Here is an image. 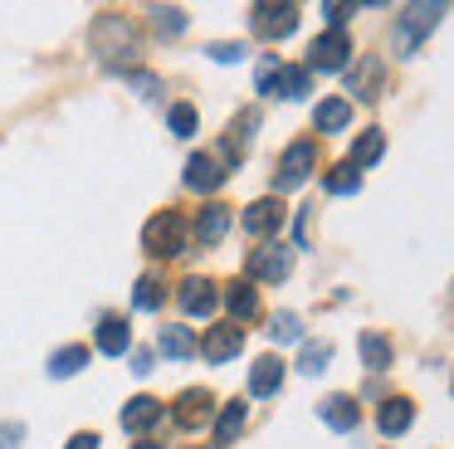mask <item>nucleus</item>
Returning <instances> with one entry per match:
<instances>
[{"label":"nucleus","instance_id":"nucleus-1","mask_svg":"<svg viewBox=\"0 0 454 449\" xmlns=\"http://www.w3.org/2000/svg\"><path fill=\"white\" fill-rule=\"evenodd\" d=\"M93 54H103V64H113V59H137L142 39L132 29V20L128 15H98V25H93Z\"/></svg>","mask_w":454,"mask_h":449},{"label":"nucleus","instance_id":"nucleus-2","mask_svg":"<svg viewBox=\"0 0 454 449\" xmlns=\"http://www.w3.org/2000/svg\"><path fill=\"white\" fill-rule=\"evenodd\" d=\"M186 240H191V224L181 220L176 210H157L147 220V230H142V249L157 254V259H176V254H186Z\"/></svg>","mask_w":454,"mask_h":449},{"label":"nucleus","instance_id":"nucleus-3","mask_svg":"<svg viewBox=\"0 0 454 449\" xmlns=\"http://www.w3.org/2000/svg\"><path fill=\"white\" fill-rule=\"evenodd\" d=\"M440 15H444V0H434V5H405L395 15V35H391L395 54H415L430 39V29L440 25Z\"/></svg>","mask_w":454,"mask_h":449},{"label":"nucleus","instance_id":"nucleus-4","mask_svg":"<svg viewBox=\"0 0 454 449\" xmlns=\"http://www.w3.org/2000/svg\"><path fill=\"white\" fill-rule=\"evenodd\" d=\"M288 269H294V249L278 240H264L259 249H249V283H284Z\"/></svg>","mask_w":454,"mask_h":449},{"label":"nucleus","instance_id":"nucleus-5","mask_svg":"<svg viewBox=\"0 0 454 449\" xmlns=\"http://www.w3.org/2000/svg\"><path fill=\"white\" fill-rule=\"evenodd\" d=\"M313 166H317V146H313V142H294L284 156H278L274 185H278V191H298V185L313 176Z\"/></svg>","mask_w":454,"mask_h":449},{"label":"nucleus","instance_id":"nucleus-6","mask_svg":"<svg viewBox=\"0 0 454 449\" xmlns=\"http://www.w3.org/2000/svg\"><path fill=\"white\" fill-rule=\"evenodd\" d=\"M239 224H245L254 240H274L278 224H284V201L278 195H264V201L245 205V215H239Z\"/></svg>","mask_w":454,"mask_h":449},{"label":"nucleus","instance_id":"nucleus-7","mask_svg":"<svg viewBox=\"0 0 454 449\" xmlns=\"http://www.w3.org/2000/svg\"><path fill=\"white\" fill-rule=\"evenodd\" d=\"M347 59H352V39L342 35V29H327V35L313 39V49H308V64L313 68H347Z\"/></svg>","mask_w":454,"mask_h":449},{"label":"nucleus","instance_id":"nucleus-8","mask_svg":"<svg viewBox=\"0 0 454 449\" xmlns=\"http://www.w3.org/2000/svg\"><path fill=\"white\" fill-rule=\"evenodd\" d=\"M210 415H215V396H210L206 386L181 390V396H176V410H171V420H176L181 429H200Z\"/></svg>","mask_w":454,"mask_h":449},{"label":"nucleus","instance_id":"nucleus-9","mask_svg":"<svg viewBox=\"0 0 454 449\" xmlns=\"http://www.w3.org/2000/svg\"><path fill=\"white\" fill-rule=\"evenodd\" d=\"M254 25L264 39H288L298 29V5H254Z\"/></svg>","mask_w":454,"mask_h":449},{"label":"nucleus","instance_id":"nucleus-10","mask_svg":"<svg viewBox=\"0 0 454 449\" xmlns=\"http://www.w3.org/2000/svg\"><path fill=\"white\" fill-rule=\"evenodd\" d=\"M176 298H181V308H186L191 318H210V312L220 308V293H215V283H210V279H186Z\"/></svg>","mask_w":454,"mask_h":449},{"label":"nucleus","instance_id":"nucleus-11","mask_svg":"<svg viewBox=\"0 0 454 449\" xmlns=\"http://www.w3.org/2000/svg\"><path fill=\"white\" fill-rule=\"evenodd\" d=\"M239 347H245V332L230 322V327H210L206 337H200V357L206 361H230L239 357Z\"/></svg>","mask_w":454,"mask_h":449},{"label":"nucleus","instance_id":"nucleus-12","mask_svg":"<svg viewBox=\"0 0 454 449\" xmlns=\"http://www.w3.org/2000/svg\"><path fill=\"white\" fill-rule=\"evenodd\" d=\"M157 420H161L157 396H132L128 406H122V429H128V435H147V429H157Z\"/></svg>","mask_w":454,"mask_h":449},{"label":"nucleus","instance_id":"nucleus-13","mask_svg":"<svg viewBox=\"0 0 454 449\" xmlns=\"http://www.w3.org/2000/svg\"><path fill=\"white\" fill-rule=\"evenodd\" d=\"M381 74H386V64H381L376 54H366L362 64H356L352 74H347V93H356L362 103H372V98L381 93Z\"/></svg>","mask_w":454,"mask_h":449},{"label":"nucleus","instance_id":"nucleus-14","mask_svg":"<svg viewBox=\"0 0 454 449\" xmlns=\"http://www.w3.org/2000/svg\"><path fill=\"white\" fill-rule=\"evenodd\" d=\"M230 224H235V210H230V205H220V201L206 205V210L196 215V244H220Z\"/></svg>","mask_w":454,"mask_h":449},{"label":"nucleus","instance_id":"nucleus-15","mask_svg":"<svg viewBox=\"0 0 454 449\" xmlns=\"http://www.w3.org/2000/svg\"><path fill=\"white\" fill-rule=\"evenodd\" d=\"M98 351L103 357H122V351L132 347V327H128V318H118V312H108V318H98Z\"/></svg>","mask_w":454,"mask_h":449},{"label":"nucleus","instance_id":"nucleus-16","mask_svg":"<svg viewBox=\"0 0 454 449\" xmlns=\"http://www.w3.org/2000/svg\"><path fill=\"white\" fill-rule=\"evenodd\" d=\"M317 415H323V425H327V429L347 435V429H356L362 410H356V400H352V396H327L323 406H317Z\"/></svg>","mask_w":454,"mask_h":449},{"label":"nucleus","instance_id":"nucleus-17","mask_svg":"<svg viewBox=\"0 0 454 449\" xmlns=\"http://www.w3.org/2000/svg\"><path fill=\"white\" fill-rule=\"evenodd\" d=\"M186 185L191 191H220V185H225V166L215 161V156H191L186 161Z\"/></svg>","mask_w":454,"mask_h":449},{"label":"nucleus","instance_id":"nucleus-18","mask_svg":"<svg viewBox=\"0 0 454 449\" xmlns=\"http://www.w3.org/2000/svg\"><path fill=\"white\" fill-rule=\"evenodd\" d=\"M225 308H230V318H235V327H239V322H254V318H259V293H254V283H249V279L230 283V288H225Z\"/></svg>","mask_w":454,"mask_h":449},{"label":"nucleus","instance_id":"nucleus-19","mask_svg":"<svg viewBox=\"0 0 454 449\" xmlns=\"http://www.w3.org/2000/svg\"><path fill=\"white\" fill-rule=\"evenodd\" d=\"M411 420H415V406H411L405 396L381 400V410H376V425H381V435H405V429H411Z\"/></svg>","mask_w":454,"mask_h":449},{"label":"nucleus","instance_id":"nucleus-20","mask_svg":"<svg viewBox=\"0 0 454 449\" xmlns=\"http://www.w3.org/2000/svg\"><path fill=\"white\" fill-rule=\"evenodd\" d=\"M278 386H284V361L269 351V357H259L254 371H249V390H254V396H278Z\"/></svg>","mask_w":454,"mask_h":449},{"label":"nucleus","instance_id":"nucleus-21","mask_svg":"<svg viewBox=\"0 0 454 449\" xmlns=\"http://www.w3.org/2000/svg\"><path fill=\"white\" fill-rule=\"evenodd\" d=\"M157 351H161V357H171V361L196 357V332H191V327H161L157 332Z\"/></svg>","mask_w":454,"mask_h":449},{"label":"nucleus","instance_id":"nucleus-22","mask_svg":"<svg viewBox=\"0 0 454 449\" xmlns=\"http://www.w3.org/2000/svg\"><path fill=\"white\" fill-rule=\"evenodd\" d=\"M347 122H352V103H347V98H323V103H317V113H313L317 132H342Z\"/></svg>","mask_w":454,"mask_h":449},{"label":"nucleus","instance_id":"nucleus-23","mask_svg":"<svg viewBox=\"0 0 454 449\" xmlns=\"http://www.w3.org/2000/svg\"><path fill=\"white\" fill-rule=\"evenodd\" d=\"M356 351H362L366 371H391V342H386L381 332H362V337H356Z\"/></svg>","mask_w":454,"mask_h":449},{"label":"nucleus","instance_id":"nucleus-24","mask_svg":"<svg viewBox=\"0 0 454 449\" xmlns=\"http://www.w3.org/2000/svg\"><path fill=\"white\" fill-rule=\"evenodd\" d=\"M83 366H89V347H79V342H74V347H59V351L50 357V376H54V381L79 376Z\"/></svg>","mask_w":454,"mask_h":449},{"label":"nucleus","instance_id":"nucleus-25","mask_svg":"<svg viewBox=\"0 0 454 449\" xmlns=\"http://www.w3.org/2000/svg\"><path fill=\"white\" fill-rule=\"evenodd\" d=\"M245 415H249L245 400H230V406H220V415H215V445H220V449H225L230 439L239 435V429H245Z\"/></svg>","mask_w":454,"mask_h":449},{"label":"nucleus","instance_id":"nucleus-26","mask_svg":"<svg viewBox=\"0 0 454 449\" xmlns=\"http://www.w3.org/2000/svg\"><path fill=\"white\" fill-rule=\"evenodd\" d=\"M381 152H386V137L376 132V127H366V132L352 142V156H347V166H352V171H362V166H372Z\"/></svg>","mask_w":454,"mask_h":449},{"label":"nucleus","instance_id":"nucleus-27","mask_svg":"<svg viewBox=\"0 0 454 449\" xmlns=\"http://www.w3.org/2000/svg\"><path fill=\"white\" fill-rule=\"evenodd\" d=\"M308 83H313V78H308V68H278L274 78H269V93H278V98H303L308 93Z\"/></svg>","mask_w":454,"mask_h":449},{"label":"nucleus","instance_id":"nucleus-28","mask_svg":"<svg viewBox=\"0 0 454 449\" xmlns=\"http://www.w3.org/2000/svg\"><path fill=\"white\" fill-rule=\"evenodd\" d=\"M323 185L333 195H352V191H362V171H352V166L342 161V166H333V171L323 176Z\"/></svg>","mask_w":454,"mask_h":449},{"label":"nucleus","instance_id":"nucleus-29","mask_svg":"<svg viewBox=\"0 0 454 449\" xmlns=\"http://www.w3.org/2000/svg\"><path fill=\"white\" fill-rule=\"evenodd\" d=\"M147 15H152V29H161V35H181L186 29V10H176V5H152Z\"/></svg>","mask_w":454,"mask_h":449},{"label":"nucleus","instance_id":"nucleus-30","mask_svg":"<svg viewBox=\"0 0 454 449\" xmlns=\"http://www.w3.org/2000/svg\"><path fill=\"white\" fill-rule=\"evenodd\" d=\"M327 357H333L327 342H308V347L298 351V371H303V376H317V371H327Z\"/></svg>","mask_w":454,"mask_h":449},{"label":"nucleus","instance_id":"nucleus-31","mask_svg":"<svg viewBox=\"0 0 454 449\" xmlns=\"http://www.w3.org/2000/svg\"><path fill=\"white\" fill-rule=\"evenodd\" d=\"M269 337H274V342H298V337H303L298 312H274V318H269Z\"/></svg>","mask_w":454,"mask_h":449},{"label":"nucleus","instance_id":"nucleus-32","mask_svg":"<svg viewBox=\"0 0 454 449\" xmlns=\"http://www.w3.org/2000/svg\"><path fill=\"white\" fill-rule=\"evenodd\" d=\"M167 122H171V132H176V137H196L200 117H196V107H191V103H176V107H171Z\"/></svg>","mask_w":454,"mask_h":449},{"label":"nucleus","instance_id":"nucleus-33","mask_svg":"<svg viewBox=\"0 0 454 449\" xmlns=\"http://www.w3.org/2000/svg\"><path fill=\"white\" fill-rule=\"evenodd\" d=\"M161 298H167V293H161V283H157V279H152V273H147V279H137V293H132V303H137V308H142V312H152V308H161Z\"/></svg>","mask_w":454,"mask_h":449},{"label":"nucleus","instance_id":"nucleus-34","mask_svg":"<svg viewBox=\"0 0 454 449\" xmlns=\"http://www.w3.org/2000/svg\"><path fill=\"white\" fill-rule=\"evenodd\" d=\"M206 54L215 59V64H239V59L249 54V49H245V44H210Z\"/></svg>","mask_w":454,"mask_h":449},{"label":"nucleus","instance_id":"nucleus-35","mask_svg":"<svg viewBox=\"0 0 454 449\" xmlns=\"http://www.w3.org/2000/svg\"><path fill=\"white\" fill-rule=\"evenodd\" d=\"M122 78H128V83H132V88H137V93H142V98H152V93H161V83H157V78H152V74H122Z\"/></svg>","mask_w":454,"mask_h":449},{"label":"nucleus","instance_id":"nucleus-36","mask_svg":"<svg viewBox=\"0 0 454 449\" xmlns=\"http://www.w3.org/2000/svg\"><path fill=\"white\" fill-rule=\"evenodd\" d=\"M323 15H327V25H333V29H342L347 20H352V5H323Z\"/></svg>","mask_w":454,"mask_h":449},{"label":"nucleus","instance_id":"nucleus-37","mask_svg":"<svg viewBox=\"0 0 454 449\" xmlns=\"http://www.w3.org/2000/svg\"><path fill=\"white\" fill-rule=\"evenodd\" d=\"M274 74H278V64H274V54H269L264 64H259V74H254V88H259V93H269V78H274Z\"/></svg>","mask_w":454,"mask_h":449},{"label":"nucleus","instance_id":"nucleus-38","mask_svg":"<svg viewBox=\"0 0 454 449\" xmlns=\"http://www.w3.org/2000/svg\"><path fill=\"white\" fill-rule=\"evenodd\" d=\"M20 435H25V425H15V420H11V425L0 429V449H20Z\"/></svg>","mask_w":454,"mask_h":449},{"label":"nucleus","instance_id":"nucleus-39","mask_svg":"<svg viewBox=\"0 0 454 449\" xmlns=\"http://www.w3.org/2000/svg\"><path fill=\"white\" fill-rule=\"evenodd\" d=\"M152 361H157V351H152V347L132 351V371H137V376H147V371H152Z\"/></svg>","mask_w":454,"mask_h":449},{"label":"nucleus","instance_id":"nucleus-40","mask_svg":"<svg viewBox=\"0 0 454 449\" xmlns=\"http://www.w3.org/2000/svg\"><path fill=\"white\" fill-rule=\"evenodd\" d=\"M69 449H98V435H93V429H83V435L69 439Z\"/></svg>","mask_w":454,"mask_h":449},{"label":"nucleus","instance_id":"nucleus-41","mask_svg":"<svg viewBox=\"0 0 454 449\" xmlns=\"http://www.w3.org/2000/svg\"><path fill=\"white\" fill-rule=\"evenodd\" d=\"M137 449H161V445H152V439H142V445Z\"/></svg>","mask_w":454,"mask_h":449},{"label":"nucleus","instance_id":"nucleus-42","mask_svg":"<svg viewBox=\"0 0 454 449\" xmlns=\"http://www.w3.org/2000/svg\"><path fill=\"white\" fill-rule=\"evenodd\" d=\"M210 449H220V445H210Z\"/></svg>","mask_w":454,"mask_h":449}]
</instances>
